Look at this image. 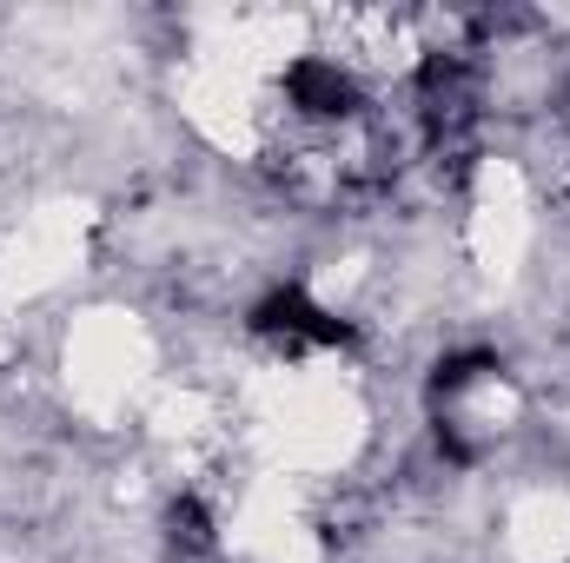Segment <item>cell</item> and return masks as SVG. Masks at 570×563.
<instances>
[{
  "instance_id": "obj_4",
  "label": "cell",
  "mask_w": 570,
  "mask_h": 563,
  "mask_svg": "<svg viewBox=\"0 0 570 563\" xmlns=\"http://www.w3.org/2000/svg\"><path fill=\"white\" fill-rule=\"evenodd\" d=\"M166 544H173L179 557H206V551H213V517H206L199 497H173V504H166Z\"/></svg>"
},
{
  "instance_id": "obj_3",
  "label": "cell",
  "mask_w": 570,
  "mask_h": 563,
  "mask_svg": "<svg viewBox=\"0 0 570 563\" xmlns=\"http://www.w3.org/2000/svg\"><path fill=\"white\" fill-rule=\"evenodd\" d=\"M498 372V358L491 352H478V345H464V352H444L438 365H431V378H425V398L431 405H451V398H464L478 378H491Z\"/></svg>"
},
{
  "instance_id": "obj_1",
  "label": "cell",
  "mask_w": 570,
  "mask_h": 563,
  "mask_svg": "<svg viewBox=\"0 0 570 563\" xmlns=\"http://www.w3.org/2000/svg\"><path fill=\"white\" fill-rule=\"evenodd\" d=\"M253 332L273 338L279 352H338V345L358 338V332H352L332 305H318L305 285H273V292L253 305Z\"/></svg>"
},
{
  "instance_id": "obj_2",
  "label": "cell",
  "mask_w": 570,
  "mask_h": 563,
  "mask_svg": "<svg viewBox=\"0 0 570 563\" xmlns=\"http://www.w3.org/2000/svg\"><path fill=\"white\" fill-rule=\"evenodd\" d=\"M285 100H292L305 120H352V113L365 107L358 80H352L338 60H325V53H305V60L285 67Z\"/></svg>"
}]
</instances>
